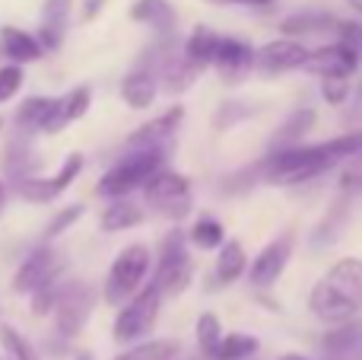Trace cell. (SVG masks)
Returning a JSON list of instances; mask_svg holds the SVG:
<instances>
[{
	"mask_svg": "<svg viewBox=\"0 0 362 360\" xmlns=\"http://www.w3.org/2000/svg\"><path fill=\"white\" fill-rule=\"evenodd\" d=\"M356 150H362V131L340 134V137L315 144V147H286V150L264 159L257 166V172L270 185H299V182L321 176V172H327L331 166L344 163Z\"/></svg>",
	"mask_w": 362,
	"mask_h": 360,
	"instance_id": "cell-1",
	"label": "cell"
},
{
	"mask_svg": "<svg viewBox=\"0 0 362 360\" xmlns=\"http://www.w3.org/2000/svg\"><path fill=\"white\" fill-rule=\"evenodd\" d=\"M362 306V259H340L308 293V310L318 319L337 325L346 322Z\"/></svg>",
	"mask_w": 362,
	"mask_h": 360,
	"instance_id": "cell-2",
	"label": "cell"
},
{
	"mask_svg": "<svg viewBox=\"0 0 362 360\" xmlns=\"http://www.w3.org/2000/svg\"><path fill=\"white\" fill-rule=\"evenodd\" d=\"M150 265H153V255L144 242H131V246L121 249L115 265L108 268L105 291H102L105 303L121 306L124 300H131L140 291V284L146 281V274H150Z\"/></svg>",
	"mask_w": 362,
	"mask_h": 360,
	"instance_id": "cell-3",
	"label": "cell"
},
{
	"mask_svg": "<svg viewBox=\"0 0 362 360\" xmlns=\"http://www.w3.org/2000/svg\"><path fill=\"white\" fill-rule=\"evenodd\" d=\"M156 169H163V147H140L137 153L124 157L102 176L99 191L108 198H124L134 189H144V182Z\"/></svg>",
	"mask_w": 362,
	"mask_h": 360,
	"instance_id": "cell-4",
	"label": "cell"
},
{
	"mask_svg": "<svg viewBox=\"0 0 362 360\" xmlns=\"http://www.w3.org/2000/svg\"><path fill=\"white\" fill-rule=\"evenodd\" d=\"M159 303H163V293L153 281L146 287H140L131 300L121 303L124 310L115 319V338L118 342H137L140 335H150V329L159 319Z\"/></svg>",
	"mask_w": 362,
	"mask_h": 360,
	"instance_id": "cell-5",
	"label": "cell"
},
{
	"mask_svg": "<svg viewBox=\"0 0 362 360\" xmlns=\"http://www.w3.org/2000/svg\"><path fill=\"white\" fill-rule=\"evenodd\" d=\"M144 198L150 208H156L165 217H175V220L191 214V182L181 172H172L165 166L144 182Z\"/></svg>",
	"mask_w": 362,
	"mask_h": 360,
	"instance_id": "cell-6",
	"label": "cell"
},
{
	"mask_svg": "<svg viewBox=\"0 0 362 360\" xmlns=\"http://www.w3.org/2000/svg\"><path fill=\"white\" fill-rule=\"evenodd\" d=\"M194 278V265L191 255L185 249V236L172 233L169 240H163V255H159L156 274H153V284L159 287L163 297H178Z\"/></svg>",
	"mask_w": 362,
	"mask_h": 360,
	"instance_id": "cell-7",
	"label": "cell"
},
{
	"mask_svg": "<svg viewBox=\"0 0 362 360\" xmlns=\"http://www.w3.org/2000/svg\"><path fill=\"white\" fill-rule=\"evenodd\" d=\"M93 313V291L86 284H70L61 291L54 303V322L64 338H74L83 329V322Z\"/></svg>",
	"mask_w": 362,
	"mask_h": 360,
	"instance_id": "cell-8",
	"label": "cell"
},
{
	"mask_svg": "<svg viewBox=\"0 0 362 360\" xmlns=\"http://www.w3.org/2000/svg\"><path fill=\"white\" fill-rule=\"evenodd\" d=\"M302 67L318 74V77H350L353 70L359 67V51L350 48V45H344V42H334V45H325V48H318V51H308Z\"/></svg>",
	"mask_w": 362,
	"mask_h": 360,
	"instance_id": "cell-9",
	"label": "cell"
},
{
	"mask_svg": "<svg viewBox=\"0 0 362 360\" xmlns=\"http://www.w3.org/2000/svg\"><path fill=\"white\" fill-rule=\"evenodd\" d=\"M289 259H293V236L283 233V236H276L274 242H267V246L261 249V255L255 259V265H251V284L270 287L283 274Z\"/></svg>",
	"mask_w": 362,
	"mask_h": 360,
	"instance_id": "cell-10",
	"label": "cell"
},
{
	"mask_svg": "<svg viewBox=\"0 0 362 360\" xmlns=\"http://www.w3.org/2000/svg\"><path fill=\"white\" fill-rule=\"evenodd\" d=\"M308 57V48L293 38H276V42H267L264 48L255 51V67L264 70V74H283V70L302 67Z\"/></svg>",
	"mask_w": 362,
	"mask_h": 360,
	"instance_id": "cell-11",
	"label": "cell"
},
{
	"mask_svg": "<svg viewBox=\"0 0 362 360\" xmlns=\"http://www.w3.org/2000/svg\"><path fill=\"white\" fill-rule=\"evenodd\" d=\"M61 268H57V255L51 246H38L35 252L29 255V259L19 265L16 278H13V291L16 293H32L42 281H48L51 274H57Z\"/></svg>",
	"mask_w": 362,
	"mask_h": 360,
	"instance_id": "cell-12",
	"label": "cell"
},
{
	"mask_svg": "<svg viewBox=\"0 0 362 360\" xmlns=\"http://www.w3.org/2000/svg\"><path fill=\"white\" fill-rule=\"evenodd\" d=\"M213 64H216V70L226 80L235 83L245 70L255 67V48H251L248 42H238V38H219Z\"/></svg>",
	"mask_w": 362,
	"mask_h": 360,
	"instance_id": "cell-13",
	"label": "cell"
},
{
	"mask_svg": "<svg viewBox=\"0 0 362 360\" xmlns=\"http://www.w3.org/2000/svg\"><path fill=\"white\" fill-rule=\"evenodd\" d=\"M181 118H185V108H181V106H172L165 115H159V118L146 121V125L140 128L137 134H131V140H127V144H131V147H163L165 140H169L172 134L178 131Z\"/></svg>",
	"mask_w": 362,
	"mask_h": 360,
	"instance_id": "cell-14",
	"label": "cell"
},
{
	"mask_svg": "<svg viewBox=\"0 0 362 360\" xmlns=\"http://www.w3.org/2000/svg\"><path fill=\"white\" fill-rule=\"evenodd\" d=\"M70 4H74V0H45V6H42V29H38V45H42V48H57V45L64 42Z\"/></svg>",
	"mask_w": 362,
	"mask_h": 360,
	"instance_id": "cell-15",
	"label": "cell"
},
{
	"mask_svg": "<svg viewBox=\"0 0 362 360\" xmlns=\"http://www.w3.org/2000/svg\"><path fill=\"white\" fill-rule=\"evenodd\" d=\"M156 77H153L150 67H140V70H131L121 83V96L131 108H150L153 99H156Z\"/></svg>",
	"mask_w": 362,
	"mask_h": 360,
	"instance_id": "cell-16",
	"label": "cell"
},
{
	"mask_svg": "<svg viewBox=\"0 0 362 360\" xmlns=\"http://www.w3.org/2000/svg\"><path fill=\"white\" fill-rule=\"evenodd\" d=\"M89 102H93V93H89L86 86H76L70 96L57 99V108H54V115H51V121H48V128H45V134H57L64 125H70V121L83 118V115L89 112Z\"/></svg>",
	"mask_w": 362,
	"mask_h": 360,
	"instance_id": "cell-17",
	"label": "cell"
},
{
	"mask_svg": "<svg viewBox=\"0 0 362 360\" xmlns=\"http://www.w3.org/2000/svg\"><path fill=\"white\" fill-rule=\"evenodd\" d=\"M0 45H4V51L16 64L38 61V57H42V51H45L42 45H38V38H32L29 32L16 29V26H4V29H0Z\"/></svg>",
	"mask_w": 362,
	"mask_h": 360,
	"instance_id": "cell-18",
	"label": "cell"
},
{
	"mask_svg": "<svg viewBox=\"0 0 362 360\" xmlns=\"http://www.w3.org/2000/svg\"><path fill=\"white\" fill-rule=\"evenodd\" d=\"M216 45H219V35L213 29H206V26H197V29L191 32V38L185 42V61L191 64V67L204 70L213 64V55H216Z\"/></svg>",
	"mask_w": 362,
	"mask_h": 360,
	"instance_id": "cell-19",
	"label": "cell"
},
{
	"mask_svg": "<svg viewBox=\"0 0 362 360\" xmlns=\"http://www.w3.org/2000/svg\"><path fill=\"white\" fill-rule=\"evenodd\" d=\"M327 354L340 357V354H350L353 348L362 344V322L359 319H346V322H337L325 338H321Z\"/></svg>",
	"mask_w": 362,
	"mask_h": 360,
	"instance_id": "cell-20",
	"label": "cell"
},
{
	"mask_svg": "<svg viewBox=\"0 0 362 360\" xmlns=\"http://www.w3.org/2000/svg\"><path fill=\"white\" fill-rule=\"evenodd\" d=\"M54 108H57V99L32 96V99H25L23 106H19L16 121H19V128H29V131H45L48 121H51V115H54Z\"/></svg>",
	"mask_w": 362,
	"mask_h": 360,
	"instance_id": "cell-21",
	"label": "cell"
},
{
	"mask_svg": "<svg viewBox=\"0 0 362 360\" xmlns=\"http://www.w3.org/2000/svg\"><path fill=\"white\" fill-rule=\"evenodd\" d=\"M131 19H137V23H150L163 32L175 29V13H172V6L165 4V0H134Z\"/></svg>",
	"mask_w": 362,
	"mask_h": 360,
	"instance_id": "cell-22",
	"label": "cell"
},
{
	"mask_svg": "<svg viewBox=\"0 0 362 360\" xmlns=\"http://www.w3.org/2000/svg\"><path fill=\"white\" fill-rule=\"evenodd\" d=\"M245 271V249L242 242H223L219 246V255H216V274L213 278L219 281V287L223 284H232V281H238Z\"/></svg>",
	"mask_w": 362,
	"mask_h": 360,
	"instance_id": "cell-23",
	"label": "cell"
},
{
	"mask_svg": "<svg viewBox=\"0 0 362 360\" xmlns=\"http://www.w3.org/2000/svg\"><path fill=\"white\" fill-rule=\"evenodd\" d=\"M337 19L327 13H296V16L283 19V32L286 35H308V32H331Z\"/></svg>",
	"mask_w": 362,
	"mask_h": 360,
	"instance_id": "cell-24",
	"label": "cell"
},
{
	"mask_svg": "<svg viewBox=\"0 0 362 360\" xmlns=\"http://www.w3.org/2000/svg\"><path fill=\"white\" fill-rule=\"evenodd\" d=\"M140 208L131 201H115L112 208H105V214H102V230L105 233H118V230H131L140 223Z\"/></svg>",
	"mask_w": 362,
	"mask_h": 360,
	"instance_id": "cell-25",
	"label": "cell"
},
{
	"mask_svg": "<svg viewBox=\"0 0 362 360\" xmlns=\"http://www.w3.org/2000/svg\"><path fill=\"white\" fill-rule=\"evenodd\" d=\"M178 351H181V344L175 342V338H163V342L137 344V348L124 351V354H118L115 360H169V357H175Z\"/></svg>",
	"mask_w": 362,
	"mask_h": 360,
	"instance_id": "cell-26",
	"label": "cell"
},
{
	"mask_svg": "<svg viewBox=\"0 0 362 360\" xmlns=\"http://www.w3.org/2000/svg\"><path fill=\"white\" fill-rule=\"evenodd\" d=\"M312 128H315V108H299V112H293L280 125V131H276V144H286V147L296 144V140L305 137Z\"/></svg>",
	"mask_w": 362,
	"mask_h": 360,
	"instance_id": "cell-27",
	"label": "cell"
},
{
	"mask_svg": "<svg viewBox=\"0 0 362 360\" xmlns=\"http://www.w3.org/2000/svg\"><path fill=\"white\" fill-rule=\"evenodd\" d=\"M257 351V338L251 335H223L213 360H248Z\"/></svg>",
	"mask_w": 362,
	"mask_h": 360,
	"instance_id": "cell-28",
	"label": "cell"
},
{
	"mask_svg": "<svg viewBox=\"0 0 362 360\" xmlns=\"http://www.w3.org/2000/svg\"><path fill=\"white\" fill-rule=\"evenodd\" d=\"M219 338H223V325H219V319L213 316V313H204V316L197 319V348H200V357L213 360Z\"/></svg>",
	"mask_w": 362,
	"mask_h": 360,
	"instance_id": "cell-29",
	"label": "cell"
},
{
	"mask_svg": "<svg viewBox=\"0 0 362 360\" xmlns=\"http://www.w3.org/2000/svg\"><path fill=\"white\" fill-rule=\"evenodd\" d=\"M191 242L197 249H219L226 242L223 223H219L216 217H200V220L191 227Z\"/></svg>",
	"mask_w": 362,
	"mask_h": 360,
	"instance_id": "cell-30",
	"label": "cell"
},
{
	"mask_svg": "<svg viewBox=\"0 0 362 360\" xmlns=\"http://www.w3.org/2000/svg\"><path fill=\"white\" fill-rule=\"evenodd\" d=\"M61 274V271H57ZM57 274H51L48 281H42V284L35 287V297H32V313L35 316H45V313H51L54 310V303H57V297H61V291H64V284L57 281Z\"/></svg>",
	"mask_w": 362,
	"mask_h": 360,
	"instance_id": "cell-31",
	"label": "cell"
},
{
	"mask_svg": "<svg viewBox=\"0 0 362 360\" xmlns=\"http://www.w3.org/2000/svg\"><path fill=\"white\" fill-rule=\"evenodd\" d=\"M16 191H19V198H25V201H32V204H45V201H51V198H57L51 179H19Z\"/></svg>",
	"mask_w": 362,
	"mask_h": 360,
	"instance_id": "cell-32",
	"label": "cell"
},
{
	"mask_svg": "<svg viewBox=\"0 0 362 360\" xmlns=\"http://www.w3.org/2000/svg\"><path fill=\"white\" fill-rule=\"evenodd\" d=\"M0 338H4V348H6V354H10V360H38L35 351H32V344L25 342L16 329L4 325V329H0Z\"/></svg>",
	"mask_w": 362,
	"mask_h": 360,
	"instance_id": "cell-33",
	"label": "cell"
},
{
	"mask_svg": "<svg viewBox=\"0 0 362 360\" xmlns=\"http://www.w3.org/2000/svg\"><path fill=\"white\" fill-rule=\"evenodd\" d=\"M340 189L344 191H362V150H356L353 157L344 159V169H340Z\"/></svg>",
	"mask_w": 362,
	"mask_h": 360,
	"instance_id": "cell-34",
	"label": "cell"
},
{
	"mask_svg": "<svg viewBox=\"0 0 362 360\" xmlns=\"http://www.w3.org/2000/svg\"><path fill=\"white\" fill-rule=\"evenodd\" d=\"M321 96L331 106H344L350 96V77H321Z\"/></svg>",
	"mask_w": 362,
	"mask_h": 360,
	"instance_id": "cell-35",
	"label": "cell"
},
{
	"mask_svg": "<svg viewBox=\"0 0 362 360\" xmlns=\"http://www.w3.org/2000/svg\"><path fill=\"white\" fill-rule=\"evenodd\" d=\"M80 169H83V157H80V153H70L67 163H64L61 169H57V176L51 179V185H54L57 195H61L64 189H70V182H74V179L80 176Z\"/></svg>",
	"mask_w": 362,
	"mask_h": 360,
	"instance_id": "cell-36",
	"label": "cell"
},
{
	"mask_svg": "<svg viewBox=\"0 0 362 360\" xmlns=\"http://www.w3.org/2000/svg\"><path fill=\"white\" fill-rule=\"evenodd\" d=\"M83 217V204H70V208H64L61 214L54 217V220L48 223V230H45V236H48V240H54V236H61L64 230H70L74 227L76 220H80Z\"/></svg>",
	"mask_w": 362,
	"mask_h": 360,
	"instance_id": "cell-37",
	"label": "cell"
},
{
	"mask_svg": "<svg viewBox=\"0 0 362 360\" xmlns=\"http://www.w3.org/2000/svg\"><path fill=\"white\" fill-rule=\"evenodd\" d=\"M19 86H23V70H19V64L0 67V102L13 99V96L19 93Z\"/></svg>",
	"mask_w": 362,
	"mask_h": 360,
	"instance_id": "cell-38",
	"label": "cell"
},
{
	"mask_svg": "<svg viewBox=\"0 0 362 360\" xmlns=\"http://www.w3.org/2000/svg\"><path fill=\"white\" fill-rule=\"evenodd\" d=\"M334 32L340 35V42L344 45H350V48H362V26L359 23H340L337 19V26H334Z\"/></svg>",
	"mask_w": 362,
	"mask_h": 360,
	"instance_id": "cell-39",
	"label": "cell"
},
{
	"mask_svg": "<svg viewBox=\"0 0 362 360\" xmlns=\"http://www.w3.org/2000/svg\"><path fill=\"white\" fill-rule=\"evenodd\" d=\"M102 4H105V0H86V4H83V16L95 19L99 16V10H102Z\"/></svg>",
	"mask_w": 362,
	"mask_h": 360,
	"instance_id": "cell-40",
	"label": "cell"
},
{
	"mask_svg": "<svg viewBox=\"0 0 362 360\" xmlns=\"http://www.w3.org/2000/svg\"><path fill=\"white\" fill-rule=\"evenodd\" d=\"M229 4H270V0H229Z\"/></svg>",
	"mask_w": 362,
	"mask_h": 360,
	"instance_id": "cell-41",
	"label": "cell"
},
{
	"mask_svg": "<svg viewBox=\"0 0 362 360\" xmlns=\"http://www.w3.org/2000/svg\"><path fill=\"white\" fill-rule=\"evenodd\" d=\"M346 4H350L353 10H359V13H362V0H346Z\"/></svg>",
	"mask_w": 362,
	"mask_h": 360,
	"instance_id": "cell-42",
	"label": "cell"
},
{
	"mask_svg": "<svg viewBox=\"0 0 362 360\" xmlns=\"http://www.w3.org/2000/svg\"><path fill=\"white\" fill-rule=\"evenodd\" d=\"M4 198H6V189H4V182H0V210H4Z\"/></svg>",
	"mask_w": 362,
	"mask_h": 360,
	"instance_id": "cell-43",
	"label": "cell"
},
{
	"mask_svg": "<svg viewBox=\"0 0 362 360\" xmlns=\"http://www.w3.org/2000/svg\"><path fill=\"white\" fill-rule=\"evenodd\" d=\"M283 360H305V357H302V354H286Z\"/></svg>",
	"mask_w": 362,
	"mask_h": 360,
	"instance_id": "cell-44",
	"label": "cell"
},
{
	"mask_svg": "<svg viewBox=\"0 0 362 360\" xmlns=\"http://www.w3.org/2000/svg\"><path fill=\"white\" fill-rule=\"evenodd\" d=\"M356 106L362 108V86H359V93H356Z\"/></svg>",
	"mask_w": 362,
	"mask_h": 360,
	"instance_id": "cell-45",
	"label": "cell"
},
{
	"mask_svg": "<svg viewBox=\"0 0 362 360\" xmlns=\"http://www.w3.org/2000/svg\"><path fill=\"white\" fill-rule=\"evenodd\" d=\"M169 360H200V357H178V354H175V357H169Z\"/></svg>",
	"mask_w": 362,
	"mask_h": 360,
	"instance_id": "cell-46",
	"label": "cell"
},
{
	"mask_svg": "<svg viewBox=\"0 0 362 360\" xmlns=\"http://www.w3.org/2000/svg\"><path fill=\"white\" fill-rule=\"evenodd\" d=\"M76 360H93V357H86V354H80V357H76Z\"/></svg>",
	"mask_w": 362,
	"mask_h": 360,
	"instance_id": "cell-47",
	"label": "cell"
},
{
	"mask_svg": "<svg viewBox=\"0 0 362 360\" xmlns=\"http://www.w3.org/2000/svg\"><path fill=\"white\" fill-rule=\"evenodd\" d=\"M359 348H362V344H359Z\"/></svg>",
	"mask_w": 362,
	"mask_h": 360,
	"instance_id": "cell-48",
	"label": "cell"
}]
</instances>
